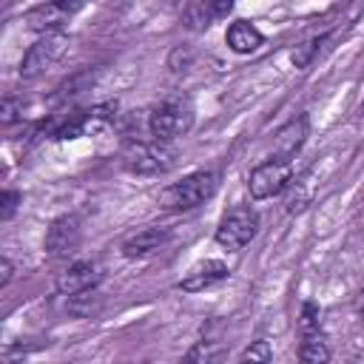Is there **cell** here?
Returning a JSON list of instances; mask_svg holds the SVG:
<instances>
[{
    "mask_svg": "<svg viewBox=\"0 0 364 364\" xmlns=\"http://www.w3.org/2000/svg\"><path fill=\"white\" fill-rule=\"evenodd\" d=\"M290 182H293V168H290V162L270 156V159H264L262 165H256V168L250 171V176H247V191H250L253 199H270V196L282 193L284 188H290Z\"/></svg>",
    "mask_w": 364,
    "mask_h": 364,
    "instance_id": "8992f818",
    "label": "cell"
},
{
    "mask_svg": "<svg viewBox=\"0 0 364 364\" xmlns=\"http://www.w3.org/2000/svg\"><path fill=\"white\" fill-rule=\"evenodd\" d=\"M219 188V173L216 171H193L188 176H182L179 182L168 185L159 193V205L165 210H193L199 205H205Z\"/></svg>",
    "mask_w": 364,
    "mask_h": 364,
    "instance_id": "6da1fadb",
    "label": "cell"
},
{
    "mask_svg": "<svg viewBox=\"0 0 364 364\" xmlns=\"http://www.w3.org/2000/svg\"><path fill=\"white\" fill-rule=\"evenodd\" d=\"M193 125V108L182 97H168L148 114V131L156 142H171L182 134H188Z\"/></svg>",
    "mask_w": 364,
    "mask_h": 364,
    "instance_id": "7a4b0ae2",
    "label": "cell"
},
{
    "mask_svg": "<svg viewBox=\"0 0 364 364\" xmlns=\"http://www.w3.org/2000/svg\"><path fill=\"white\" fill-rule=\"evenodd\" d=\"M310 205V191L304 188V182H290V193L284 199L287 213H301Z\"/></svg>",
    "mask_w": 364,
    "mask_h": 364,
    "instance_id": "d6986e66",
    "label": "cell"
},
{
    "mask_svg": "<svg viewBox=\"0 0 364 364\" xmlns=\"http://www.w3.org/2000/svg\"><path fill=\"white\" fill-rule=\"evenodd\" d=\"M191 63H193V54L188 51V48H182V46H176L173 51H171V57H168V68L171 71H188L191 68Z\"/></svg>",
    "mask_w": 364,
    "mask_h": 364,
    "instance_id": "44dd1931",
    "label": "cell"
},
{
    "mask_svg": "<svg viewBox=\"0 0 364 364\" xmlns=\"http://www.w3.org/2000/svg\"><path fill=\"white\" fill-rule=\"evenodd\" d=\"M259 230V213L247 205H239L233 210H228L213 233L216 245H222L225 250H242Z\"/></svg>",
    "mask_w": 364,
    "mask_h": 364,
    "instance_id": "5b68a950",
    "label": "cell"
},
{
    "mask_svg": "<svg viewBox=\"0 0 364 364\" xmlns=\"http://www.w3.org/2000/svg\"><path fill=\"white\" fill-rule=\"evenodd\" d=\"M68 34L65 31H54V34H43L34 46H28L26 57L20 60V77L23 80H37L40 74H46L57 60H63V54L68 51Z\"/></svg>",
    "mask_w": 364,
    "mask_h": 364,
    "instance_id": "277c9868",
    "label": "cell"
},
{
    "mask_svg": "<svg viewBox=\"0 0 364 364\" xmlns=\"http://www.w3.org/2000/svg\"><path fill=\"white\" fill-rule=\"evenodd\" d=\"M210 11H213V17H228V14L233 11V3H230V0H219V3H210Z\"/></svg>",
    "mask_w": 364,
    "mask_h": 364,
    "instance_id": "d4e9b609",
    "label": "cell"
},
{
    "mask_svg": "<svg viewBox=\"0 0 364 364\" xmlns=\"http://www.w3.org/2000/svg\"><path fill=\"white\" fill-rule=\"evenodd\" d=\"M80 9H82V3H68V0L40 3V6L28 9L26 23H28V28H34V31H40V34H54V31H60Z\"/></svg>",
    "mask_w": 364,
    "mask_h": 364,
    "instance_id": "ba28073f",
    "label": "cell"
},
{
    "mask_svg": "<svg viewBox=\"0 0 364 364\" xmlns=\"http://www.w3.org/2000/svg\"><path fill=\"white\" fill-rule=\"evenodd\" d=\"M324 40H327V37H313V40H307V43L296 46V48H293V54H290L293 65H296V68H307V65L313 63V57H316V51H318V46H321Z\"/></svg>",
    "mask_w": 364,
    "mask_h": 364,
    "instance_id": "ac0fdd59",
    "label": "cell"
},
{
    "mask_svg": "<svg viewBox=\"0 0 364 364\" xmlns=\"http://www.w3.org/2000/svg\"><path fill=\"white\" fill-rule=\"evenodd\" d=\"M236 364H273V350H270V341H264V338L250 341V344L242 350V355L236 358Z\"/></svg>",
    "mask_w": 364,
    "mask_h": 364,
    "instance_id": "e0dca14e",
    "label": "cell"
},
{
    "mask_svg": "<svg viewBox=\"0 0 364 364\" xmlns=\"http://www.w3.org/2000/svg\"><path fill=\"white\" fill-rule=\"evenodd\" d=\"M20 114H23V100H17V97L6 94V97H3V102H0V122H3V125H11Z\"/></svg>",
    "mask_w": 364,
    "mask_h": 364,
    "instance_id": "ffe728a7",
    "label": "cell"
},
{
    "mask_svg": "<svg viewBox=\"0 0 364 364\" xmlns=\"http://www.w3.org/2000/svg\"><path fill=\"white\" fill-rule=\"evenodd\" d=\"M299 364H330V344L318 330H301L299 344Z\"/></svg>",
    "mask_w": 364,
    "mask_h": 364,
    "instance_id": "5bb4252c",
    "label": "cell"
},
{
    "mask_svg": "<svg viewBox=\"0 0 364 364\" xmlns=\"http://www.w3.org/2000/svg\"><path fill=\"white\" fill-rule=\"evenodd\" d=\"M219 361V344L213 338H199L185 355L179 364H216Z\"/></svg>",
    "mask_w": 364,
    "mask_h": 364,
    "instance_id": "9a60e30c",
    "label": "cell"
},
{
    "mask_svg": "<svg viewBox=\"0 0 364 364\" xmlns=\"http://www.w3.org/2000/svg\"><path fill=\"white\" fill-rule=\"evenodd\" d=\"M358 313L364 316V290H361V299H358Z\"/></svg>",
    "mask_w": 364,
    "mask_h": 364,
    "instance_id": "484cf974",
    "label": "cell"
},
{
    "mask_svg": "<svg viewBox=\"0 0 364 364\" xmlns=\"http://www.w3.org/2000/svg\"><path fill=\"white\" fill-rule=\"evenodd\" d=\"M225 43H228L230 51H236V54H250V51H256V48L264 43V37H262V31H259L250 20H236V23L228 26Z\"/></svg>",
    "mask_w": 364,
    "mask_h": 364,
    "instance_id": "4fadbf2b",
    "label": "cell"
},
{
    "mask_svg": "<svg viewBox=\"0 0 364 364\" xmlns=\"http://www.w3.org/2000/svg\"><path fill=\"white\" fill-rule=\"evenodd\" d=\"M182 20L191 31H205V28H210V23L216 17L210 11V3H188L185 11H182Z\"/></svg>",
    "mask_w": 364,
    "mask_h": 364,
    "instance_id": "2e32d148",
    "label": "cell"
},
{
    "mask_svg": "<svg viewBox=\"0 0 364 364\" xmlns=\"http://www.w3.org/2000/svg\"><path fill=\"white\" fill-rule=\"evenodd\" d=\"M17 205H20V193H17V191H3V199H0V219L9 222V219L14 216V210H17Z\"/></svg>",
    "mask_w": 364,
    "mask_h": 364,
    "instance_id": "7402d4cb",
    "label": "cell"
},
{
    "mask_svg": "<svg viewBox=\"0 0 364 364\" xmlns=\"http://www.w3.org/2000/svg\"><path fill=\"white\" fill-rule=\"evenodd\" d=\"M304 139H307V117H296V119H290L287 125H282L279 128V134H276V159H284V162H290V156H296L299 154V148L304 145Z\"/></svg>",
    "mask_w": 364,
    "mask_h": 364,
    "instance_id": "7c38bea8",
    "label": "cell"
},
{
    "mask_svg": "<svg viewBox=\"0 0 364 364\" xmlns=\"http://www.w3.org/2000/svg\"><path fill=\"white\" fill-rule=\"evenodd\" d=\"M80 236H82V228H80V219L74 213H63L57 216L48 230H46V253L51 259H63L68 253L77 250L80 245Z\"/></svg>",
    "mask_w": 364,
    "mask_h": 364,
    "instance_id": "9c48e42d",
    "label": "cell"
},
{
    "mask_svg": "<svg viewBox=\"0 0 364 364\" xmlns=\"http://www.w3.org/2000/svg\"><path fill=\"white\" fill-rule=\"evenodd\" d=\"M176 154L168 142H156V139H125L122 145V165L131 173H142V176H154V173H165L173 165Z\"/></svg>",
    "mask_w": 364,
    "mask_h": 364,
    "instance_id": "3957f363",
    "label": "cell"
},
{
    "mask_svg": "<svg viewBox=\"0 0 364 364\" xmlns=\"http://www.w3.org/2000/svg\"><path fill=\"white\" fill-rule=\"evenodd\" d=\"M23 361H26V350H23V344H6L0 364H23Z\"/></svg>",
    "mask_w": 364,
    "mask_h": 364,
    "instance_id": "603a6c76",
    "label": "cell"
},
{
    "mask_svg": "<svg viewBox=\"0 0 364 364\" xmlns=\"http://www.w3.org/2000/svg\"><path fill=\"white\" fill-rule=\"evenodd\" d=\"M228 276H230V270H228L225 262H219V259H205V262L193 264V267L179 279V290H185V293H202V290H208V287L225 282Z\"/></svg>",
    "mask_w": 364,
    "mask_h": 364,
    "instance_id": "30bf717a",
    "label": "cell"
},
{
    "mask_svg": "<svg viewBox=\"0 0 364 364\" xmlns=\"http://www.w3.org/2000/svg\"><path fill=\"white\" fill-rule=\"evenodd\" d=\"M102 282V267L94 259H77L57 276V293L63 296H82Z\"/></svg>",
    "mask_w": 364,
    "mask_h": 364,
    "instance_id": "52a82bcc",
    "label": "cell"
},
{
    "mask_svg": "<svg viewBox=\"0 0 364 364\" xmlns=\"http://www.w3.org/2000/svg\"><path fill=\"white\" fill-rule=\"evenodd\" d=\"M168 239H171V230H168V228H142V230H136L134 236H128V239L122 242V256H125V259L151 256V253L159 250Z\"/></svg>",
    "mask_w": 364,
    "mask_h": 364,
    "instance_id": "8fae6325",
    "label": "cell"
},
{
    "mask_svg": "<svg viewBox=\"0 0 364 364\" xmlns=\"http://www.w3.org/2000/svg\"><path fill=\"white\" fill-rule=\"evenodd\" d=\"M11 276H14L11 259H9V256H3V259H0V287H6V284L11 282Z\"/></svg>",
    "mask_w": 364,
    "mask_h": 364,
    "instance_id": "cb8c5ba5",
    "label": "cell"
}]
</instances>
